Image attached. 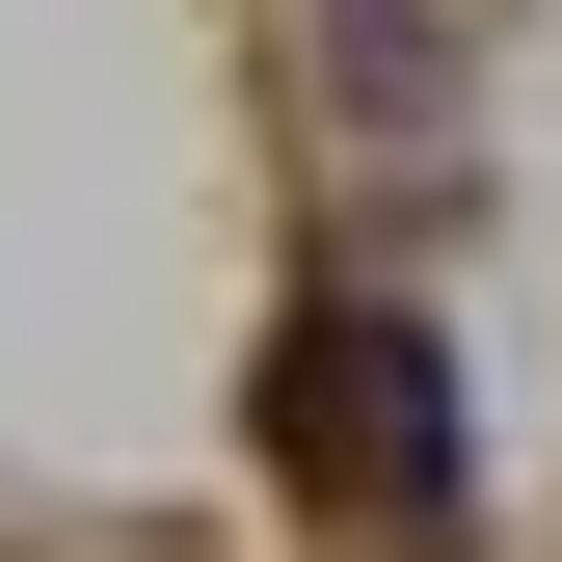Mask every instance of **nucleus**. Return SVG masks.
<instances>
[{
  "instance_id": "obj_1",
  "label": "nucleus",
  "mask_w": 562,
  "mask_h": 562,
  "mask_svg": "<svg viewBox=\"0 0 562 562\" xmlns=\"http://www.w3.org/2000/svg\"><path fill=\"white\" fill-rule=\"evenodd\" d=\"M268 456H295V482H348V509H429V482H456V375H429V322L322 295L295 348H268Z\"/></svg>"
}]
</instances>
